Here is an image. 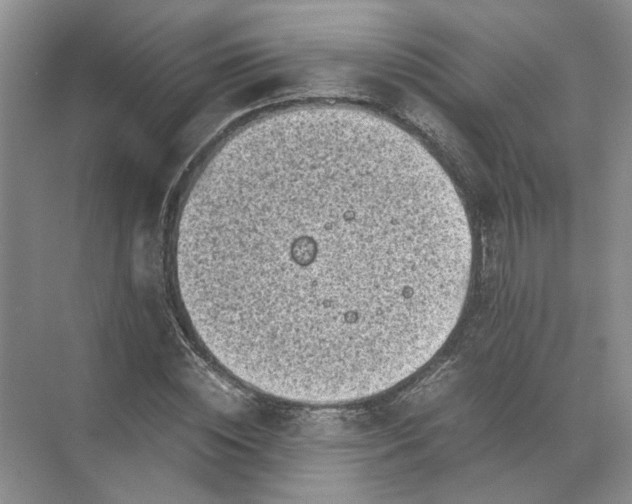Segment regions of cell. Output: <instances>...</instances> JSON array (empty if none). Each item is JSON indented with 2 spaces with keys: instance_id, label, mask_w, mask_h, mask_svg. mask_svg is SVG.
<instances>
[{
  "instance_id": "obj_1",
  "label": "cell",
  "mask_w": 632,
  "mask_h": 504,
  "mask_svg": "<svg viewBox=\"0 0 632 504\" xmlns=\"http://www.w3.org/2000/svg\"><path fill=\"white\" fill-rule=\"evenodd\" d=\"M196 336L265 394L337 404L416 372L454 329L472 241L453 185L356 111L253 119L204 163L172 244Z\"/></svg>"
}]
</instances>
